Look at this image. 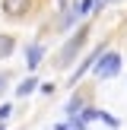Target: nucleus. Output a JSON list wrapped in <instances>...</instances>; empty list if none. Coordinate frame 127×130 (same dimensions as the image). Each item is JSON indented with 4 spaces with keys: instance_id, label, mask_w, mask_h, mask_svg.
Instances as JSON below:
<instances>
[{
    "instance_id": "nucleus-12",
    "label": "nucleus",
    "mask_w": 127,
    "mask_h": 130,
    "mask_svg": "<svg viewBox=\"0 0 127 130\" xmlns=\"http://www.w3.org/2000/svg\"><path fill=\"white\" fill-rule=\"evenodd\" d=\"M38 89H41V95H51V92H54V83H41Z\"/></svg>"
},
{
    "instance_id": "nucleus-1",
    "label": "nucleus",
    "mask_w": 127,
    "mask_h": 130,
    "mask_svg": "<svg viewBox=\"0 0 127 130\" xmlns=\"http://www.w3.org/2000/svg\"><path fill=\"white\" fill-rule=\"evenodd\" d=\"M92 73L99 76V79H111V76H118L121 73V54H118V51H102L99 60H95V67H92Z\"/></svg>"
},
{
    "instance_id": "nucleus-2",
    "label": "nucleus",
    "mask_w": 127,
    "mask_h": 130,
    "mask_svg": "<svg viewBox=\"0 0 127 130\" xmlns=\"http://www.w3.org/2000/svg\"><path fill=\"white\" fill-rule=\"evenodd\" d=\"M86 35H89V29H80V32H73V38H70V41L60 48V60H57L60 67H70V63H73V57L80 54V48L86 44Z\"/></svg>"
},
{
    "instance_id": "nucleus-7",
    "label": "nucleus",
    "mask_w": 127,
    "mask_h": 130,
    "mask_svg": "<svg viewBox=\"0 0 127 130\" xmlns=\"http://www.w3.org/2000/svg\"><path fill=\"white\" fill-rule=\"evenodd\" d=\"M99 114H102V111H99V108H92V105H89V108L83 105V108H80V121H83V124H89V121H99Z\"/></svg>"
},
{
    "instance_id": "nucleus-4",
    "label": "nucleus",
    "mask_w": 127,
    "mask_h": 130,
    "mask_svg": "<svg viewBox=\"0 0 127 130\" xmlns=\"http://www.w3.org/2000/svg\"><path fill=\"white\" fill-rule=\"evenodd\" d=\"M41 57H44V48H41V44H29V48H25V67L35 70L38 63H41Z\"/></svg>"
},
{
    "instance_id": "nucleus-5",
    "label": "nucleus",
    "mask_w": 127,
    "mask_h": 130,
    "mask_svg": "<svg viewBox=\"0 0 127 130\" xmlns=\"http://www.w3.org/2000/svg\"><path fill=\"white\" fill-rule=\"evenodd\" d=\"M35 86H41V83H38L35 76H25V79L16 86V95H19V99H25V95H32V92H35Z\"/></svg>"
},
{
    "instance_id": "nucleus-3",
    "label": "nucleus",
    "mask_w": 127,
    "mask_h": 130,
    "mask_svg": "<svg viewBox=\"0 0 127 130\" xmlns=\"http://www.w3.org/2000/svg\"><path fill=\"white\" fill-rule=\"evenodd\" d=\"M32 10V0H3V13L6 16H25Z\"/></svg>"
},
{
    "instance_id": "nucleus-6",
    "label": "nucleus",
    "mask_w": 127,
    "mask_h": 130,
    "mask_svg": "<svg viewBox=\"0 0 127 130\" xmlns=\"http://www.w3.org/2000/svg\"><path fill=\"white\" fill-rule=\"evenodd\" d=\"M13 51H16V38H13V35H0V60L10 57Z\"/></svg>"
},
{
    "instance_id": "nucleus-14",
    "label": "nucleus",
    "mask_w": 127,
    "mask_h": 130,
    "mask_svg": "<svg viewBox=\"0 0 127 130\" xmlns=\"http://www.w3.org/2000/svg\"><path fill=\"white\" fill-rule=\"evenodd\" d=\"M3 83H6V76H0V89H3Z\"/></svg>"
},
{
    "instance_id": "nucleus-9",
    "label": "nucleus",
    "mask_w": 127,
    "mask_h": 130,
    "mask_svg": "<svg viewBox=\"0 0 127 130\" xmlns=\"http://www.w3.org/2000/svg\"><path fill=\"white\" fill-rule=\"evenodd\" d=\"M92 6H95V0H80V3H76V16H86V13H92Z\"/></svg>"
},
{
    "instance_id": "nucleus-10",
    "label": "nucleus",
    "mask_w": 127,
    "mask_h": 130,
    "mask_svg": "<svg viewBox=\"0 0 127 130\" xmlns=\"http://www.w3.org/2000/svg\"><path fill=\"white\" fill-rule=\"evenodd\" d=\"M99 121H102V124H108L111 130H118V124H121V121L114 118V114H108V111H102V114H99Z\"/></svg>"
},
{
    "instance_id": "nucleus-8",
    "label": "nucleus",
    "mask_w": 127,
    "mask_h": 130,
    "mask_svg": "<svg viewBox=\"0 0 127 130\" xmlns=\"http://www.w3.org/2000/svg\"><path fill=\"white\" fill-rule=\"evenodd\" d=\"M80 108H83V99L80 95H70V102H67L64 111H67V118H73V114H80Z\"/></svg>"
},
{
    "instance_id": "nucleus-13",
    "label": "nucleus",
    "mask_w": 127,
    "mask_h": 130,
    "mask_svg": "<svg viewBox=\"0 0 127 130\" xmlns=\"http://www.w3.org/2000/svg\"><path fill=\"white\" fill-rule=\"evenodd\" d=\"M54 130H73V127H70V121H67V124H57Z\"/></svg>"
},
{
    "instance_id": "nucleus-11",
    "label": "nucleus",
    "mask_w": 127,
    "mask_h": 130,
    "mask_svg": "<svg viewBox=\"0 0 127 130\" xmlns=\"http://www.w3.org/2000/svg\"><path fill=\"white\" fill-rule=\"evenodd\" d=\"M10 114H13V105H10V102H3V105H0V121H6Z\"/></svg>"
}]
</instances>
